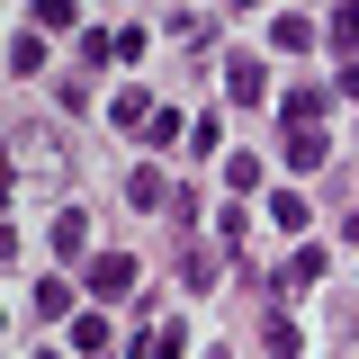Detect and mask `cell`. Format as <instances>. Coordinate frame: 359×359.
<instances>
[{
	"mask_svg": "<svg viewBox=\"0 0 359 359\" xmlns=\"http://www.w3.org/2000/svg\"><path fill=\"white\" fill-rule=\"evenodd\" d=\"M144 135H153V153H180V117H171V108H153V126H144Z\"/></svg>",
	"mask_w": 359,
	"mask_h": 359,
	"instance_id": "18",
	"label": "cell"
},
{
	"mask_svg": "<svg viewBox=\"0 0 359 359\" xmlns=\"http://www.w3.org/2000/svg\"><path fill=\"white\" fill-rule=\"evenodd\" d=\"M323 269H332V261H323V243H297V252H287V269L269 278V297H306Z\"/></svg>",
	"mask_w": 359,
	"mask_h": 359,
	"instance_id": "3",
	"label": "cell"
},
{
	"mask_svg": "<svg viewBox=\"0 0 359 359\" xmlns=\"http://www.w3.org/2000/svg\"><path fill=\"white\" fill-rule=\"evenodd\" d=\"M81 18V0H36V27H72Z\"/></svg>",
	"mask_w": 359,
	"mask_h": 359,
	"instance_id": "19",
	"label": "cell"
},
{
	"mask_svg": "<svg viewBox=\"0 0 359 359\" xmlns=\"http://www.w3.org/2000/svg\"><path fill=\"white\" fill-rule=\"evenodd\" d=\"M224 9H243V18H252V9H269V0H224Z\"/></svg>",
	"mask_w": 359,
	"mask_h": 359,
	"instance_id": "22",
	"label": "cell"
},
{
	"mask_svg": "<svg viewBox=\"0 0 359 359\" xmlns=\"http://www.w3.org/2000/svg\"><path fill=\"white\" fill-rule=\"evenodd\" d=\"M72 351H108V306H99V314H81V323H72Z\"/></svg>",
	"mask_w": 359,
	"mask_h": 359,
	"instance_id": "16",
	"label": "cell"
},
{
	"mask_svg": "<svg viewBox=\"0 0 359 359\" xmlns=\"http://www.w3.org/2000/svg\"><path fill=\"white\" fill-rule=\"evenodd\" d=\"M269 224H278V233H306V224H314V207L297 198V189H278V198H269Z\"/></svg>",
	"mask_w": 359,
	"mask_h": 359,
	"instance_id": "12",
	"label": "cell"
},
{
	"mask_svg": "<svg viewBox=\"0 0 359 359\" xmlns=\"http://www.w3.org/2000/svg\"><path fill=\"white\" fill-rule=\"evenodd\" d=\"M9 72H18V81L54 72V63H45V36H36V27H18V36H9Z\"/></svg>",
	"mask_w": 359,
	"mask_h": 359,
	"instance_id": "5",
	"label": "cell"
},
{
	"mask_svg": "<svg viewBox=\"0 0 359 359\" xmlns=\"http://www.w3.org/2000/svg\"><path fill=\"white\" fill-rule=\"evenodd\" d=\"M9 171H18V189H63L72 153H63L54 126H9Z\"/></svg>",
	"mask_w": 359,
	"mask_h": 359,
	"instance_id": "1",
	"label": "cell"
},
{
	"mask_svg": "<svg viewBox=\"0 0 359 359\" xmlns=\"http://www.w3.org/2000/svg\"><path fill=\"white\" fill-rule=\"evenodd\" d=\"M198 359H233V351H198Z\"/></svg>",
	"mask_w": 359,
	"mask_h": 359,
	"instance_id": "23",
	"label": "cell"
},
{
	"mask_svg": "<svg viewBox=\"0 0 359 359\" xmlns=\"http://www.w3.org/2000/svg\"><path fill=\"white\" fill-rule=\"evenodd\" d=\"M54 252H63V261L90 252V216H81V207H54Z\"/></svg>",
	"mask_w": 359,
	"mask_h": 359,
	"instance_id": "6",
	"label": "cell"
},
{
	"mask_svg": "<svg viewBox=\"0 0 359 359\" xmlns=\"http://www.w3.org/2000/svg\"><path fill=\"white\" fill-rule=\"evenodd\" d=\"M323 153H332V135H323V126H287V171H314Z\"/></svg>",
	"mask_w": 359,
	"mask_h": 359,
	"instance_id": "8",
	"label": "cell"
},
{
	"mask_svg": "<svg viewBox=\"0 0 359 359\" xmlns=\"http://www.w3.org/2000/svg\"><path fill=\"white\" fill-rule=\"evenodd\" d=\"M314 117H323V90L297 81V90H287V126H314Z\"/></svg>",
	"mask_w": 359,
	"mask_h": 359,
	"instance_id": "15",
	"label": "cell"
},
{
	"mask_svg": "<svg viewBox=\"0 0 359 359\" xmlns=\"http://www.w3.org/2000/svg\"><path fill=\"white\" fill-rule=\"evenodd\" d=\"M332 90H341V99H359V63H341V81H332Z\"/></svg>",
	"mask_w": 359,
	"mask_h": 359,
	"instance_id": "21",
	"label": "cell"
},
{
	"mask_svg": "<svg viewBox=\"0 0 359 359\" xmlns=\"http://www.w3.org/2000/svg\"><path fill=\"white\" fill-rule=\"evenodd\" d=\"M36 359H63V351H36Z\"/></svg>",
	"mask_w": 359,
	"mask_h": 359,
	"instance_id": "24",
	"label": "cell"
},
{
	"mask_svg": "<svg viewBox=\"0 0 359 359\" xmlns=\"http://www.w3.org/2000/svg\"><path fill=\"white\" fill-rule=\"evenodd\" d=\"M108 126H153V90H117L108 99Z\"/></svg>",
	"mask_w": 359,
	"mask_h": 359,
	"instance_id": "11",
	"label": "cell"
},
{
	"mask_svg": "<svg viewBox=\"0 0 359 359\" xmlns=\"http://www.w3.org/2000/svg\"><path fill=\"white\" fill-rule=\"evenodd\" d=\"M261 351H269V359H297V351H306V332H297L287 314L269 306V314H261Z\"/></svg>",
	"mask_w": 359,
	"mask_h": 359,
	"instance_id": "7",
	"label": "cell"
},
{
	"mask_svg": "<svg viewBox=\"0 0 359 359\" xmlns=\"http://www.w3.org/2000/svg\"><path fill=\"white\" fill-rule=\"evenodd\" d=\"M126 198H135V207H171V180H162V162L126 171Z\"/></svg>",
	"mask_w": 359,
	"mask_h": 359,
	"instance_id": "9",
	"label": "cell"
},
{
	"mask_svg": "<svg viewBox=\"0 0 359 359\" xmlns=\"http://www.w3.org/2000/svg\"><path fill=\"white\" fill-rule=\"evenodd\" d=\"M153 359H189V332H180V323H171V332H153Z\"/></svg>",
	"mask_w": 359,
	"mask_h": 359,
	"instance_id": "20",
	"label": "cell"
},
{
	"mask_svg": "<svg viewBox=\"0 0 359 359\" xmlns=\"http://www.w3.org/2000/svg\"><path fill=\"white\" fill-rule=\"evenodd\" d=\"M224 99H233V108H261V99H269V72L252 63V54H233V63H224Z\"/></svg>",
	"mask_w": 359,
	"mask_h": 359,
	"instance_id": "4",
	"label": "cell"
},
{
	"mask_svg": "<svg viewBox=\"0 0 359 359\" xmlns=\"http://www.w3.org/2000/svg\"><path fill=\"white\" fill-rule=\"evenodd\" d=\"M269 45H278V54H306V45H314V18H306V9L269 18Z\"/></svg>",
	"mask_w": 359,
	"mask_h": 359,
	"instance_id": "10",
	"label": "cell"
},
{
	"mask_svg": "<svg viewBox=\"0 0 359 359\" xmlns=\"http://www.w3.org/2000/svg\"><path fill=\"white\" fill-rule=\"evenodd\" d=\"M323 36H332V54H351V45H359V0H341V9L323 18Z\"/></svg>",
	"mask_w": 359,
	"mask_h": 359,
	"instance_id": "14",
	"label": "cell"
},
{
	"mask_svg": "<svg viewBox=\"0 0 359 359\" xmlns=\"http://www.w3.org/2000/svg\"><path fill=\"white\" fill-rule=\"evenodd\" d=\"M99 306H117V297H135V252H90V278H81Z\"/></svg>",
	"mask_w": 359,
	"mask_h": 359,
	"instance_id": "2",
	"label": "cell"
},
{
	"mask_svg": "<svg viewBox=\"0 0 359 359\" xmlns=\"http://www.w3.org/2000/svg\"><path fill=\"white\" fill-rule=\"evenodd\" d=\"M27 297H36V323H54V314L72 306V278H36V287H27Z\"/></svg>",
	"mask_w": 359,
	"mask_h": 359,
	"instance_id": "13",
	"label": "cell"
},
{
	"mask_svg": "<svg viewBox=\"0 0 359 359\" xmlns=\"http://www.w3.org/2000/svg\"><path fill=\"white\" fill-rule=\"evenodd\" d=\"M224 180H233V189H243V198H252V189H261L269 171H261V153H233V162H224Z\"/></svg>",
	"mask_w": 359,
	"mask_h": 359,
	"instance_id": "17",
	"label": "cell"
}]
</instances>
